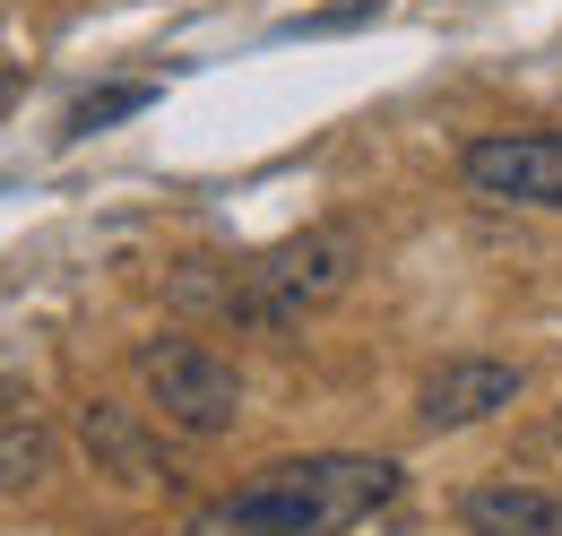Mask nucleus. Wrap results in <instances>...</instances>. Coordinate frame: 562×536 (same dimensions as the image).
Segmentation results:
<instances>
[{
  "instance_id": "nucleus-8",
  "label": "nucleus",
  "mask_w": 562,
  "mask_h": 536,
  "mask_svg": "<svg viewBox=\"0 0 562 536\" xmlns=\"http://www.w3.org/2000/svg\"><path fill=\"white\" fill-rule=\"evenodd\" d=\"M53 424H35V415H9L0 424V493H35L44 476H53Z\"/></svg>"
},
{
  "instance_id": "nucleus-5",
  "label": "nucleus",
  "mask_w": 562,
  "mask_h": 536,
  "mask_svg": "<svg viewBox=\"0 0 562 536\" xmlns=\"http://www.w3.org/2000/svg\"><path fill=\"white\" fill-rule=\"evenodd\" d=\"M519 390H528L519 364H502V355H450V364H432V372L416 381V424L424 433H459V424L502 415Z\"/></svg>"
},
{
  "instance_id": "nucleus-3",
  "label": "nucleus",
  "mask_w": 562,
  "mask_h": 536,
  "mask_svg": "<svg viewBox=\"0 0 562 536\" xmlns=\"http://www.w3.org/2000/svg\"><path fill=\"white\" fill-rule=\"evenodd\" d=\"M131 372H139L147 406L173 433H191V442L234 433V415H243V372L216 346H200V337H139L131 346Z\"/></svg>"
},
{
  "instance_id": "nucleus-4",
  "label": "nucleus",
  "mask_w": 562,
  "mask_h": 536,
  "mask_svg": "<svg viewBox=\"0 0 562 536\" xmlns=\"http://www.w3.org/2000/svg\"><path fill=\"white\" fill-rule=\"evenodd\" d=\"M459 174L476 200L562 208V131H485L459 147Z\"/></svg>"
},
{
  "instance_id": "nucleus-7",
  "label": "nucleus",
  "mask_w": 562,
  "mask_h": 536,
  "mask_svg": "<svg viewBox=\"0 0 562 536\" xmlns=\"http://www.w3.org/2000/svg\"><path fill=\"white\" fill-rule=\"evenodd\" d=\"M78 433H87L95 468H104V476H122V484H165V476H173L165 442H156V433H139V415H131V406H104V399H87Z\"/></svg>"
},
{
  "instance_id": "nucleus-2",
  "label": "nucleus",
  "mask_w": 562,
  "mask_h": 536,
  "mask_svg": "<svg viewBox=\"0 0 562 536\" xmlns=\"http://www.w3.org/2000/svg\"><path fill=\"white\" fill-rule=\"evenodd\" d=\"M355 268H363L355 225H303L294 243L260 252V260H234V268L191 260L182 268V294H191V303H216V312L243 321V330H285V321L338 303L355 286Z\"/></svg>"
},
{
  "instance_id": "nucleus-9",
  "label": "nucleus",
  "mask_w": 562,
  "mask_h": 536,
  "mask_svg": "<svg viewBox=\"0 0 562 536\" xmlns=\"http://www.w3.org/2000/svg\"><path fill=\"white\" fill-rule=\"evenodd\" d=\"M147 104H156V87H104V96H78L61 131L87 138V131H104V122H122V113H147Z\"/></svg>"
},
{
  "instance_id": "nucleus-6",
  "label": "nucleus",
  "mask_w": 562,
  "mask_h": 536,
  "mask_svg": "<svg viewBox=\"0 0 562 536\" xmlns=\"http://www.w3.org/2000/svg\"><path fill=\"white\" fill-rule=\"evenodd\" d=\"M459 520L468 536H562V493L528 476H485L459 493Z\"/></svg>"
},
{
  "instance_id": "nucleus-1",
  "label": "nucleus",
  "mask_w": 562,
  "mask_h": 536,
  "mask_svg": "<svg viewBox=\"0 0 562 536\" xmlns=\"http://www.w3.org/2000/svg\"><path fill=\"white\" fill-rule=\"evenodd\" d=\"M398 493L390 459H355V450H312V459H278V468L243 476L234 493L200 502L182 536H347Z\"/></svg>"
}]
</instances>
